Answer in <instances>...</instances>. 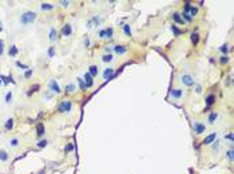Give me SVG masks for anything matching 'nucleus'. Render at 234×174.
Wrapping results in <instances>:
<instances>
[{
  "instance_id": "b1692460",
  "label": "nucleus",
  "mask_w": 234,
  "mask_h": 174,
  "mask_svg": "<svg viewBox=\"0 0 234 174\" xmlns=\"http://www.w3.org/2000/svg\"><path fill=\"white\" fill-rule=\"evenodd\" d=\"M104 31H106V38H107V39H111V38H112V32H114L112 27H108V28L104 30Z\"/></svg>"
},
{
  "instance_id": "603ef678",
  "label": "nucleus",
  "mask_w": 234,
  "mask_h": 174,
  "mask_svg": "<svg viewBox=\"0 0 234 174\" xmlns=\"http://www.w3.org/2000/svg\"><path fill=\"white\" fill-rule=\"evenodd\" d=\"M0 134H2V131H0Z\"/></svg>"
},
{
  "instance_id": "bb28decb",
  "label": "nucleus",
  "mask_w": 234,
  "mask_h": 174,
  "mask_svg": "<svg viewBox=\"0 0 234 174\" xmlns=\"http://www.w3.org/2000/svg\"><path fill=\"white\" fill-rule=\"evenodd\" d=\"M78 83H79V87H80V90H86L87 87H86V84H84V82H83V79L82 78H78Z\"/></svg>"
},
{
  "instance_id": "37998d69",
  "label": "nucleus",
  "mask_w": 234,
  "mask_h": 174,
  "mask_svg": "<svg viewBox=\"0 0 234 174\" xmlns=\"http://www.w3.org/2000/svg\"><path fill=\"white\" fill-rule=\"evenodd\" d=\"M228 158L230 161H233V150H229V151H228Z\"/></svg>"
},
{
  "instance_id": "39448f33",
  "label": "nucleus",
  "mask_w": 234,
  "mask_h": 174,
  "mask_svg": "<svg viewBox=\"0 0 234 174\" xmlns=\"http://www.w3.org/2000/svg\"><path fill=\"white\" fill-rule=\"evenodd\" d=\"M50 90L56 92V94H60L62 90H60V87H59V84H58V82L55 81V79H51L50 81Z\"/></svg>"
},
{
  "instance_id": "7c9ffc66",
  "label": "nucleus",
  "mask_w": 234,
  "mask_h": 174,
  "mask_svg": "<svg viewBox=\"0 0 234 174\" xmlns=\"http://www.w3.org/2000/svg\"><path fill=\"white\" fill-rule=\"evenodd\" d=\"M75 90V84H67L66 86V91L67 92H72Z\"/></svg>"
},
{
  "instance_id": "7ed1b4c3",
  "label": "nucleus",
  "mask_w": 234,
  "mask_h": 174,
  "mask_svg": "<svg viewBox=\"0 0 234 174\" xmlns=\"http://www.w3.org/2000/svg\"><path fill=\"white\" fill-rule=\"evenodd\" d=\"M71 108H72V103L70 100H62L59 107H58L59 113H70V111H71Z\"/></svg>"
},
{
  "instance_id": "e433bc0d",
  "label": "nucleus",
  "mask_w": 234,
  "mask_h": 174,
  "mask_svg": "<svg viewBox=\"0 0 234 174\" xmlns=\"http://www.w3.org/2000/svg\"><path fill=\"white\" fill-rule=\"evenodd\" d=\"M32 72H34V71H32V68L27 70V71H26V74H24V78H26V79H28L31 75H32Z\"/></svg>"
},
{
  "instance_id": "c03bdc74",
  "label": "nucleus",
  "mask_w": 234,
  "mask_h": 174,
  "mask_svg": "<svg viewBox=\"0 0 234 174\" xmlns=\"http://www.w3.org/2000/svg\"><path fill=\"white\" fill-rule=\"evenodd\" d=\"M74 149V146L71 145V143H68L67 146H66V151H71V150Z\"/></svg>"
},
{
  "instance_id": "20e7f679",
  "label": "nucleus",
  "mask_w": 234,
  "mask_h": 174,
  "mask_svg": "<svg viewBox=\"0 0 234 174\" xmlns=\"http://www.w3.org/2000/svg\"><path fill=\"white\" fill-rule=\"evenodd\" d=\"M193 130H194V133L195 134H203L205 131H206V126L203 125V123H201V122H198V121H194L193 122Z\"/></svg>"
},
{
  "instance_id": "3c124183",
  "label": "nucleus",
  "mask_w": 234,
  "mask_h": 174,
  "mask_svg": "<svg viewBox=\"0 0 234 174\" xmlns=\"http://www.w3.org/2000/svg\"><path fill=\"white\" fill-rule=\"evenodd\" d=\"M2 84H3V81H2V78H0V86H2Z\"/></svg>"
},
{
  "instance_id": "5701e85b",
  "label": "nucleus",
  "mask_w": 234,
  "mask_h": 174,
  "mask_svg": "<svg viewBox=\"0 0 234 174\" xmlns=\"http://www.w3.org/2000/svg\"><path fill=\"white\" fill-rule=\"evenodd\" d=\"M0 160H2L3 162H5L7 160H8V154H7L4 150H0Z\"/></svg>"
},
{
  "instance_id": "49530a36",
  "label": "nucleus",
  "mask_w": 234,
  "mask_h": 174,
  "mask_svg": "<svg viewBox=\"0 0 234 174\" xmlns=\"http://www.w3.org/2000/svg\"><path fill=\"white\" fill-rule=\"evenodd\" d=\"M99 36L102 38V39H103V38H106V31H104V30H102V31L99 32Z\"/></svg>"
},
{
  "instance_id": "0eeeda50",
  "label": "nucleus",
  "mask_w": 234,
  "mask_h": 174,
  "mask_svg": "<svg viewBox=\"0 0 234 174\" xmlns=\"http://www.w3.org/2000/svg\"><path fill=\"white\" fill-rule=\"evenodd\" d=\"M83 82H84V84H86V87H92V84H94V81H92V76L88 74V72H86L84 74V78H83Z\"/></svg>"
},
{
  "instance_id": "ddd939ff",
  "label": "nucleus",
  "mask_w": 234,
  "mask_h": 174,
  "mask_svg": "<svg viewBox=\"0 0 234 174\" xmlns=\"http://www.w3.org/2000/svg\"><path fill=\"white\" fill-rule=\"evenodd\" d=\"M98 72H99V70H98V66H90V68H88V74L94 78V76H96L98 75Z\"/></svg>"
},
{
  "instance_id": "dca6fc26",
  "label": "nucleus",
  "mask_w": 234,
  "mask_h": 174,
  "mask_svg": "<svg viewBox=\"0 0 234 174\" xmlns=\"http://www.w3.org/2000/svg\"><path fill=\"white\" fill-rule=\"evenodd\" d=\"M173 18H174L175 23H178V24H183V23H185V21L182 20V18H181V13H178V12H174Z\"/></svg>"
},
{
  "instance_id": "c756f323",
  "label": "nucleus",
  "mask_w": 234,
  "mask_h": 174,
  "mask_svg": "<svg viewBox=\"0 0 234 174\" xmlns=\"http://www.w3.org/2000/svg\"><path fill=\"white\" fill-rule=\"evenodd\" d=\"M197 12H198V8H197V7H191V8H190V13H189V15H190L191 18H194V15H195Z\"/></svg>"
},
{
  "instance_id": "58836bf2",
  "label": "nucleus",
  "mask_w": 234,
  "mask_h": 174,
  "mask_svg": "<svg viewBox=\"0 0 234 174\" xmlns=\"http://www.w3.org/2000/svg\"><path fill=\"white\" fill-rule=\"evenodd\" d=\"M220 50H221L222 52H225V54H226V52H228V50H229V48H228V44H223V46H221V47H220Z\"/></svg>"
},
{
  "instance_id": "de8ad7c7",
  "label": "nucleus",
  "mask_w": 234,
  "mask_h": 174,
  "mask_svg": "<svg viewBox=\"0 0 234 174\" xmlns=\"http://www.w3.org/2000/svg\"><path fill=\"white\" fill-rule=\"evenodd\" d=\"M195 92H197V94H201V92H202V87H201V86H197V87H195Z\"/></svg>"
},
{
  "instance_id": "423d86ee",
  "label": "nucleus",
  "mask_w": 234,
  "mask_h": 174,
  "mask_svg": "<svg viewBox=\"0 0 234 174\" xmlns=\"http://www.w3.org/2000/svg\"><path fill=\"white\" fill-rule=\"evenodd\" d=\"M215 138H217V133H212L210 135H207V137L203 139V142H202V143L206 145V146H207V145H210V143H214Z\"/></svg>"
},
{
  "instance_id": "2eb2a0df",
  "label": "nucleus",
  "mask_w": 234,
  "mask_h": 174,
  "mask_svg": "<svg viewBox=\"0 0 234 174\" xmlns=\"http://www.w3.org/2000/svg\"><path fill=\"white\" fill-rule=\"evenodd\" d=\"M112 59H114V56L111 54H104L102 56V62H104V63H110V62H112Z\"/></svg>"
},
{
  "instance_id": "4c0bfd02",
  "label": "nucleus",
  "mask_w": 234,
  "mask_h": 174,
  "mask_svg": "<svg viewBox=\"0 0 234 174\" xmlns=\"http://www.w3.org/2000/svg\"><path fill=\"white\" fill-rule=\"evenodd\" d=\"M16 66H18V67H20L21 70H27V68H28L26 64H23V63H20V62H16Z\"/></svg>"
},
{
  "instance_id": "4be33fe9",
  "label": "nucleus",
  "mask_w": 234,
  "mask_h": 174,
  "mask_svg": "<svg viewBox=\"0 0 234 174\" xmlns=\"http://www.w3.org/2000/svg\"><path fill=\"white\" fill-rule=\"evenodd\" d=\"M16 55H18L16 46H11V48H10V56H16Z\"/></svg>"
},
{
  "instance_id": "393cba45",
  "label": "nucleus",
  "mask_w": 234,
  "mask_h": 174,
  "mask_svg": "<svg viewBox=\"0 0 234 174\" xmlns=\"http://www.w3.org/2000/svg\"><path fill=\"white\" fill-rule=\"evenodd\" d=\"M123 31H124V34H126L127 36H131V28H130L129 24H124V26H123Z\"/></svg>"
},
{
  "instance_id": "c85d7f7f",
  "label": "nucleus",
  "mask_w": 234,
  "mask_h": 174,
  "mask_svg": "<svg viewBox=\"0 0 234 174\" xmlns=\"http://www.w3.org/2000/svg\"><path fill=\"white\" fill-rule=\"evenodd\" d=\"M55 56V48L54 47H50L48 48V58H54Z\"/></svg>"
},
{
  "instance_id": "f704fd0d",
  "label": "nucleus",
  "mask_w": 234,
  "mask_h": 174,
  "mask_svg": "<svg viewBox=\"0 0 234 174\" xmlns=\"http://www.w3.org/2000/svg\"><path fill=\"white\" fill-rule=\"evenodd\" d=\"M220 62L222 63V64H226V63H228V62H229V58H228V56H226V55H223V56H221Z\"/></svg>"
},
{
  "instance_id": "8fccbe9b",
  "label": "nucleus",
  "mask_w": 234,
  "mask_h": 174,
  "mask_svg": "<svg viewBox=\"0 0 234 174\" xmlns=\"http://www.w3.org/2000/svg\"><path fill=\"white\" fill-rule=\"evenodd\" d=\"M3 31V24H2V21H0V32Z\"/></svg>"
},
{
  "instance_id": "c9c22d12",
  "label": "nucleus",
  "mask_w": 234,
  "mask_h": 174,
  "mask_svg": "<svg viewBox=\"0 0 234 174\" xmlns=\"http://www.w3.org/2000/svg\"><path fill=\"white\" fill-rule=\"evenodd\" d=\"M171 30H173V32H174V35H175V36H178L179 34H181V31H179L175 26H171Z\"/></svg>"
},
{
  "instance_id": "72a5a7b5",
  "label": "nucleus",
  "mask_w": 234,
  "mask_h": 174,
  "mask_svg": "<svg viewBox=\"0 0 234 174\" xmlns=\"http://www.w3.org/2000/svg\"><path fill=\"white\" fill-rule=\"evenodd\" d=\"M11 100H12V92L10 91V92H7V95H5V102H7V103H10Z\"/></svg>"
},
{
  "instance_id": "1a4fd4ad",
  "label": "nucleus",
  "mask_w": 234,
  "mask_h": 174,
  "mask_svg": "<svg viewBox=\"0 0 234 174\" xmlns=\"http://www.w3.org/2000/svg\"><path fill=\"white\" fill-rule=\"evenodd\" d=\"M62 34H63V36H70L72 34V27L71 24H64L63 28H62Z\"/></svg>"
},
{
  "instance_id": "412c9836",
  "label": "nucleus",
  "mask_w": 234,
  "mask_h": 174,
  "mask_svg": "<svg viewBox=\"0 0 234 174\" xmlns=\"http://www.w3.org/2000/svg\"><path fill=\"white\" fill-rule=\"evenodd\" d=\"M12 127H13V119H12V118H8L7 122H5V129L7 130H12Z\"/></svg>"
},
{
  "instance_id": "a211bd4d",
  "label": "nucleus",
  "mask_w": 234,
  "mask_h": 174,
  "mask_svg": "<svg viewBox=\"0 0 234 174\" xmlns=\"http://www.w3.org/2000/svg\"><path fill=\"white\" fill-rule=\"evenodd\" d=\"M40 8L43 11H48V10H52L54 8V4H50V3H42L40 4Z\"/></svg>"
},
{
  "instance_id": "473e14b6",
  "label": "nucleus",
  "mask_w": 234,
  "mask_h": 174,
  "mask_svg": "<svg viewBox=\"0 0 234 174\" xmlns=\"http://www.w3.org/2000/svg\"><path fill=\"white\" fill-rule=\"evenodd\" d=\"M3 52H4V40L0 39V56L3 55Z\"/></svg>"
},
{
  "instance_id": "2f4dec72",
  "label": "nucleus",
  "mask_w": 234,
  "mask_h": 174,
  "mask_svg": "<svg viewBox=\"0 0 234 174\" xmlns=\"http://www.w3.org/2000/svg\"><path fill=\"white\" fill-rule=\"evenodd\" d=\"M36 145H37V147H40V149H42V147H46V146H47V141H46V139H43V141H39Z\"/></svg>"
},
{
  "instance_id": "f03ea898",
  "label": "nucleus",
  "mask_w": 234,
  "mask_h": 174,
  "mask_svg": "<svg viewBox=\"0 0 234 174\" xmlns=\"http://www.w3.org/2000/svg\"><path fill=\"white\" fill-rule=\"evenodd\" d=\"M179 81H181L182 84H185V86H187V87L194 86V78H193L190 74H182L181 78H179Z\"/></svg>"
},
{
  "instance_id": "9d476101",
  "label": "nucleus",
  "mask_w": 234,
  "mask_h": 174,
  "mask_svg": "<svg viewBox=\"0 0 234 174\" xmlns=\"http://www.w3.org/2000/svg\"><path fill=\"white\" fill-rule=\"evenodd\" d=\"M114 76V70L111 67H108L103 71V79H106V81H108V79H111Z\"/></svg>"
},
{
  "instance_id": "09e8293b",
  "label": "nucleus",
  "mask_w": 234,
  "mask_h": 174,
  "mask_svg": "<svg viewBox=\"0 0 234 174\" xmlns=\"http://www.w3.org/2000/svg\"><path fill=\"white\" fill-rule=\"evenodd\" d=\"M218 147H220V142L217 141V142H215V145L213 146V150H218Z\"/></svg>"
},
{
  "instance_id": "f3484780",
  "label": "nucleus",
  "mask_w": 234,
  "mask_h": 174,
  "mask_svg": "<svg viewBox=\"0 0 234 174\" xmlns=\"http://www.w3.org/2000/svg\"><path fill=\"white\" fill-rule=\"evenodd\" d=\"M36 134L39 137H42L43 134H44V126H43V123H37V127H36Z\"/></svg>"
},
{
  "instance_id": "a19ab883",
  "label": "nucleus",
  "mask_w": 234,
  "mask_h": 174,
  "mask_svg": "<svg viewBox=\"0 0 234 174\" xmlns=\"http://www.w3.org/2000/svg\"><path fill=\"white\" fill-rule=\"evenodd\" d=\"M190 8H191V5H190V3H186L185 4V13H187L190 11Z\"/></svg>"
},
{
  "instance_id": "cd10ccee",
  "label": "nucleus",
  "mask_w": 234,
  "mask_h": 174,
  "mask_svg": "<svg viewBox=\"0 0 234 174\" xmlns=\"http://www.w3.org/2000/svg\"><path fill=\"white\" fill-rule=\"evenodd\" d=\"M181 18H182V20L185 19L186 21H191V20H193V18L190 16V15H189V13H185V12L182 13V16H181Z\"/></svg>"
},
{
  "instance_id": "f257e3e1",
  "label": "nucleus",
  "mask_w": 234,
  "mask_h": 174,
  "mask_svg": "<svg viewBox=\"0 0 234 174\" xmlns=\"http://www.w3.org/2000/svg\"><path fill=\"white\" fill-rule=\"evenodd\" d=\"M36 19V13L32 12V11H26L24 13L20 16V23L23 26H28L31 23H34Z\"/></svg>"
},
{
  "instance_id": "6e6552de",
  "label": "nucleus",
  "mask_w": 234,
  "mask_h": 174,
  "mask_svg": "<svg viewBox=\"0 0 234 174\" xmlns=\"http://www.w3.org/2000/svg\"><path fill=\"white\" fill-rule=\"evenodd\" d=\"M182 95H183L182 89H173L171 90V97H173L174 99H181Z\"/></svg>"
},
{
  "instance_id": "ea45409f",
  "label": "nucleus",
  "mask_w": 234,
  "mask_h": 174,
  "mask_svg": "<svg viewBox=\"0 0 234 174\" xmlns=\"http://www.w3.org/2000/svg\"><path fill=\"white\" fill-rule=\"evenodd\" d=\"M92 21H94V23H95V24L98 26L99 23H100V18H99V16H94V18H92Z\"/></svg>"
},
{
  "instance_id": "4468645a",
  "label": "nucleus",
  "mask_w": 234,
  "mask_h": 174,
  "mask_svg": "<svg viewBox=\"0 0 234 174\" xmlns=\"http://www.w3.org/2000/svg\"><path fill=\"white\" fill-rule=\"evenodd\" d=\"M48 39L51 42H55L56 39H58V36H56V31H55V28H50V34H48Z\"/></svg>"
},
{
  "instance_id": "9b49d317",
  "label": "nucleus",
  "mask_w": 234,
  "mask_h": 174,
  "mask_svg": "<svg viewBox=\"0 0 234 174\" xmlns=\"http://www.w3.org/2000/svg\"><path fill=\"white\" fill-rule=\"evenodd\" d=\"M112 50H114V52L115 54H118V55H123L124 52L127 51V48L124 46H114L112 47Z\"/></svg>"
},
{
  "instance_id": "aec40b11",
  "label": "nucleus",
  "mask_w": 234,
  "mask_h": 174,
  "mask_svg": "<svg viewBox=\"0 0 234 174\" xmlns=\"http://www.w3.org/2000/svg\"><path fill=\"white\" fill-rule=\"evenodd\" d=\"M190 39H191L193 44H197V43L199 42V35H198L197 32H193V34H191V36H190Z\"/></svg>"
},
{
  "instance_id": "6ab92c4d",
  "label": "nucleus",
  "mask_w": 234,
  "mask_h": 174,
  "mask_svg": "<svg viewBox=\"0 0 234 174\" xmlns=\"http://www.w3.org/2000/svg\"><path fill=\"white\" fill-rule=\"evenodd\" d=\"M217 117H218V114L215 113V111H212L210 113V115H209V123H214L215 122V119H217Z\"/></svg>"
},
{
  "instance_id": "79ce46f5",
  "label": "nucleus",
  "mask_w": 234,
  "mask_h": 174,
  "mask_svg": "<svg viewBox=\"0 0 234 174\" xmlns=\"http://www.w3.org/2000/svg\"><path fill=\"white\" fill-rule=\"evenodd\" d=\"M225 139H229V141H233V133H229L225 135Z\"/></svg>"
},
{
  "instance_id": "a878e982",
  "label": "nucleus",
  "mask_w": 234,
  "mask_h": 174,
  "mask_svg": "<svg viewBox=\"0 0 234 174\" xmlns=\"http://www.w3.org/2000/svg\"><path fill=\"white\" fill-rule=\"evenodd\" d=\"M8 145H10V146H12V147H16V146L19 145V139H18V138H13V139H11Z\"/></svg>"
},
{
  "instance_id": "a18cd8bd",
  "label": "nucleus",
  "mask_w": 234,
  "mask_h": 174,
  "mask_svg": "<svg viewBox=\"0 0 234 174\" xmlns=\"http://www.w3.org/2000/svg\"><path fill=\"white\" fill-rule=\"evenodd\" d=\"M70 3H71V2H60V5H62V7H68Z\"/></svg>"
},
{
  "instance_id": "f8f14e48",
  "label": "nucleus",
  "mask_w": 234,
  "mask_h": 174,
  "mask_svg": "<svg viewBox=\"0 0 234 174\" xmlns=\"http://www.w3.org/2000/svg\"><path fill=\"white\" fill-rule=\"evenodd\" d=\"M214 102H215V97H214V94H210V95H207V98H206V106H213L214 105Z\"/></svg>"
}]
</instances>
